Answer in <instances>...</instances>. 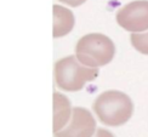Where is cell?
<instances>
[{"label": "cell", "instance_id": "8", "mask_svg": "<svg viewBox=\"0 0 148 137\" xmlns=\"http://www.w3.org/2000/svg\"><path fill=\"white\" fill-rule=\"evenodd\" d=\"M131 45L136 51L148 55V32L143 33H132L130 36Z\"/></svg>", "mask_w": 148, "mask_h": 137}, {"label": "cell", "instance_id": "4", "mask_svg": "<svg viewBox=\"0 0 148 137\" xmlns=\"http://www.w3.org/2000/svg\"><path fill=\"white\" fill-rule=\"evenodd\" d=\"M116 22L131 33H143L148 30V0H136L123 6L115 15Z\"/></svg>", "mask_w": 148, "mask_h": 137}, {"label": "cell", "instance_id": "7", "mask_svg": "<svg viewBox=\"0 0 148 137\" xmlns=\"http://www.w3.org/2000/svg\"><path fill=\"white\" fill-rule=\"evenodd\" d=\"M53 27H52V35L53 38H61L67 34H69L75 23V18L71 10L63 8L61 5H53Z\"/></svg>", "mask_w": 148, "mask_h": 137}, {"label": "cell", "instance_id": "9", "mask_svg": "<svg viewBox=\"0 0 148 137\" xmlns=\"http://www.w3.org/2000/svg\"><path fill=\"white\" fill-rule=\"evenodd\" d=\"M94 137H114V135L110 131H108V130L100 127L96 130V134L94 135Z\"/></svg>", "mask_w": 148, "mask_h": 137}, {"label": "cell", "instance_id": "2", "mask_svg": "<svg viewBox=\"0 0 148 137\" xmlns=\"http://www.w3.org/2000/svg\"><path fill=\"white\" fill-rule=\"evenodd\" d=\"M115 53L114 42L101 33L86 34L75 46V56L82 64L90 68H100L112 62Z\"/></svg>", "mask_w": 148, "mask_h": 137}, {"label": "cell", "instance_id": "3", "mask_svg": "<svg viewBox=\"0 0 148 137\" xmlns=\"http://www.w3.org/2000/svg\"><path fill=\"white\" fill-rule=\"evenodd\" d=\"M53 74L61 90L74 92L82 90L86 83L95 80L98 75V69L82 64L77 56L71 55L55 63Z\"/></svg>", "mask_w": 148, "mask_h": 137}, {"label": "cell", "instance_id": "1", "mask_svg": "<svg viewBox=\"0 0 148 137\" xmlns=\"http://www.w3.org/2000/svg\"><path fill=\"white\" fill-rule=\"evenodd\" d=\"M92 109L103 125L116 127L130 120L134 103L126 93L118 90H108L96 97Z\"/></svg>", "mask_w": 148, "mask_h": 137}, {"label": "cell", "instance_id": "10", "mask_svg": "<svg viewBox=\"0 0 148 137\" xmlns=\"http://www.w3.org/2000/svg\"><path fill=\"white\" fill-rule=\"evenodd\" d=\"M58 1L63 3L66 5H69V6H72V8H78V6L83 5L86 0H58Z\"/></svg>", "mask_w": 148, "mask_h": 137}, {"label": "cell", "instance_id": "6", "mask_svg": "<svg viewBox=\"0 0 148 137\" xmlns=\"http://www.w3.org/2000/svg\"><path fill=\"white\" fill-rule=\"evenodd\" d=\"M53 134L61 131L69 123L73 108L69 98L63 93L53 92Z\"/></svg>", "mask_w": 148, "mask_h": 137}, {"label": "cell", "instance_id": "5", "mask_svg": "<svg viewBox=\"0 0 148 137\" xmlns=\"http://www.w3.org/2000/svg\"><path fill=\"white\" fill-rule=\"evenodd\" d=\"M96 120L84 107H74L71 120L53 137H94L96 134Z\"/></svg>", "mask_w": 148, "mask_h": 137}]
</instances>
